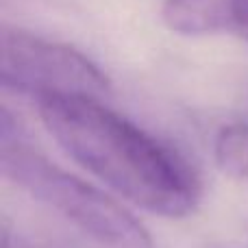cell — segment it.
<instances>
[{"label": "cell", "mask_w": 248, "mask_h": 248, "mask_svg": "<svg viewBox=\"0 0 248 248\" xmlns=\"http://www.w3.org/2000/svg\"><path fill=\"white\" fill-rule=\"evenodd\" d=\"M37 111L65 155L124 201L163 218H185L196 209L201 183L189 163L100 98L44 96Z\"/></svg>", "instance_id": "obj_1"}, {"label": "cell", "mask_w": 248, "mask_h": 248, "mask_svg": "<svg viewBox=\"0 0 248 248\" xmlns=\"http://www.w3.org/2000/svg\"><path fill=\"white\" fill-rule=\"evenodd\" d=\"M0 144L4 179L59 214L83 235L107 248H155L148 229L122 202L33 150L11 128L7 111H2Z\"/></svg>", "instance_id": "obj_2"}, {"label": "cell", "mask_w": 248, "mask_h": 248, "mask_svg": "<svg viewBox=\"0 0 248 248\" xmlns=\"http://www.w3.org/2000/svg\"><path fill=\"white\" fill-rule=\"evenodd\" d=\"M0 81L7 90L44 96H92L111 92L109 77L81 50L26 31H4L0 39Z\"/></svg>", "instance_id": "obj_3"}, {"label": "cell", "mask_w": 248, "mask_h": 248, "mask_svg": "<svg viewBox=\"0 0 248 248\" xmlns=\"http://www.w3.org/2000/svg\"><path fill=\"white\" fill-rule=\"evenodd\" d=\"M161 20L172 33L198 37L231 31V0H166Z\"/></svg>", "instance_id": "obj_4"}, {"label": "cell", "mask_w": 248, "mask_h": 248, "mask_svg": "<svg viewBox=\"0 0 248 248\" xmlns=\"http://www.w3.org/2000/svg\"><path fill=\"white\" fill-rule=\"evenodd\" d=\"M214 159L222 174L248 181V122L235 120L220 126L214 140Z\"/></svg>", "instance_id": "obj_5"}, {"label": "cell", "mask_w": 248, "mask_h": 248, "mask_svg": "<svg viewBox=\"0 0 248 248\" xmlns=\"http://www.w3.org/2000/svg\"><path fill=\"white\" fill-rule=\"evenodd\" d=\"M231 31L248 42V0H231Z\"/></svg>", "instance_id": "obj_6"}]
</instances>
